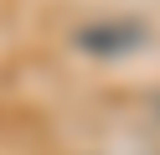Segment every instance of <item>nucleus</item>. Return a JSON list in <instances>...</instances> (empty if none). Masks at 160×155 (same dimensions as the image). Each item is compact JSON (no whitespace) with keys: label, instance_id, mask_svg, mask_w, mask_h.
Segmentation results:
<instances>
[{"label":"nucleus","instance_id":"obj_1","mask_svg":"<svg viewBox=\"0 0 160 155\" xmlns=\"http://www.w3.org/2000/svg\"><path fill=\"white\" fill-rule=\"evenodd\" d=\"M72 47L83 57L119 62V57H129V52L145 47V26H134V21H88V26L72 31Z\"/></svg>","mask_w":160,"mask_h":155},{"label":"nucleus","instance_id":"obj_2","mask_svg":"<svg viewBox=\"0 0 160 155\" xmlns=\"http://www.w3.org/2000/svg\"><path fill=\"white\" fill-rule=\"evenodd\" d=\"M155 114H160V98H155Z\"/></svg>","mask_w":160,"mask_h":155}]
</instances>
